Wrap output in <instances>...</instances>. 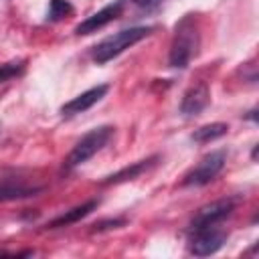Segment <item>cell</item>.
<instances>
[{
	"instance_id": "1",
	"label": "cell",
	"mask_w": 259,
	"mask_h": 259,
	"mask_svg": "<svg viewBox=\"0 0 259 259\" xmlns=\"http://www.w3.org/2000/svg\"><path fill=\"white\" fill-rule=\"evenodd\" d=\"M200 49V32H198V22L194 14H184L176 22L174 38L170 45L168 53V63L174 69H186L190 61L198 55Z\"/></svg>"
},
{
	"instance_id": "2",
	"label": "cell",
	"mask_w": 259,
	"mask_h": 259,
	"mask_svg": "<svg viewBox=\"0 0 259 259\" xmlns=\"http://www.w3.org/2000/svg\"><path fill=\"white\" fill-rule=\"evenodd\" d=\"M152 30H154V26H132V28H123V30H119V32L103 38L101 42H97L93 47V51H91V59L97 65H105L107 61H111L113 57L121 55L132 45H136L142 38H146Z\"/></svg>"
},
{
	"instance_id": "3",
	"label": "cell",
	"mask_w": 259,
	"mask_h": 259,
	"mask_svg": "<svg viewBox=\"0 0 259 259\" xmlns=\"http://www.w3.org/2000/svg\"><path fill=\"white\" fill-rule=\"evenodd\" d=\"M113 127L111 125H99L93 127L91 132H87L69 152V156L65 158V170H73L77 166H81L83 162H87L91 156H95L99 150H103L109 140L113 138Z\"/></svg>"
},
{
	"instance_id": "4",
	"label": "cell",
	"mask_w": 259,
	"mask_h": 259,
	"mask_svg": "<svg viewBox=\"0 0 259 259\" xmlns=\"http://www.w3.org/2000/svg\"><path fill=\"white\" fill-rule=\"evenodd\" d=\"M227 162V152L225 150H214L206 156L200 158V162L196 166H192L184 178H182V186H204L210 180H214L221 170L225 168Z\"/></svg>"
},
{
	"instance_id": "5",
	"label": "cell",
	"mask_w": 259,
	"mask_h": 259,
	"mask_svg": "<svg viewBox=\"0 0 259 259\" xmlns=\"http://www.w3.org/2000/svg\"><path fill=\"white\" fill-rule=\"evenodd\" d=\"M235 206H237V198H233V196L221 198V200H214V202H208V204L200 206L196 210V214L192 217V221H190V231L223 223L227 217L233 214Z\"/></svg>"
},
{
	"instance_id": "6",
	"label": "cell",
	"mask_w": 259,
	"mask_h": 259,
	"mask_svg": "<svg viewBox=\"0 0 259 259\" xmlns=\"http://www.w3.org/2000/svg\"><path fill=\"white\" fill-rule=\"evenodd\" d=\"M225 241H227V233L219 229L217 225L194 229L190 231V253L198 257L212 255L225 245Z\"/></svg>"
},
{
	"instance_id": "7",
	"label": "cell",
	"mask_w": 259,
	"mask_h": 259,
	"mask_svg": "<svg viewBox=\"0 0 259 259\" xmlns=\"http://www.w3.org/2000/svg\"><path fill=\"white\" fill-rule=\"evenodd\" d=\"M107 91H109V85H105V83L95 85V87H91V89H87V91L79 93V95H77V97H73L71 101H67V103L61 107V113H63L65 117H71V115L83 113V111L91 109L95 103H99V101L105 97V93H107Z\"/></svg>"
},
{
	"instance_id": "8",
	"label": "cell",
	"mask_w": 259,
	"mask_h": 259,
	"mask_svg": "<svg viewBox=\"0 0 259 259\" xmlns=\"http://www.w3.org/2000/svg\"><path fill=\"white\" fill-rule=\"evenodd\" d=\"M121 10H123V0H115V2L107 4V6H103L99 12L87 16L81 24H77L75 32H77V34H91V32H97L99 28H103L105 24H109L111 20H115V18L121 14Z\"/></svg>"
},
{
	"instance_id": "9",
	"label": "cell",
	"mask_w": 259,
	"mask_h": 259,
	"mask_svg": "<svg viewBox=\"0 0 259 259\" xmlns=\"http://www.w3.org/2000/svg\"><path fill=\"white\" fill-rule=\"evenodd\" d=\"M208 101H210L208 85L206 83H196L184 93V97L180 101V113H184L186 117H194L208 105Z\"/></svg>"
},
{
	"instance_id": "10",
	"label": "cell",
	"mask_w": 259,
	"mask_h": 259,
	"mask_svg": "<svg viewBox=\"0 0 259 259\" xmlns=\"http://www.w3.org/2000/svg\"><path fill=\"white\" fill-rule=\"evenodd\" d=\"M97 204H99V200H87V202H83V204H79V206H73L71 210H67V212H63L61 217H57L55 221H51L47 227H49V229H59V227L73 225V223L85 219L91 210H95Z\"/></svg>"
},
{
	"instance_id": "11",
	"label": "cell",
	"mask_w": 259,
	"mask_h": 259,
	"mask_svg": "<svg viewBox=\"0 0 259 259\" xmlns=\"http://www.w3.org/2000/svg\"><path fill=\"white\" fill-rule=\"evenodd\" d=\"M156 160H158V156H152V158L134 162L132 166H125V168H121L119 172L107 176V178L103 180V184H117V182H123V180H134V178H138L142 172H146L148 168H152V166L156 164Z\"/></svg>"
},
{
	"instance_id": "12",
	"label": "cell",
	"mask_w": 259,
	"mask_h": 259,
	"mask_svg": "<svg viewBox=\"0 0 259 259\" xmlns=\"http://www.w3.org/2000/svg\"><path fill=\"white\" fill-rule=\"evenodd\" d=\"M229 132V125L227 123H206V125H200L198 130H194L192 134V140L198 142V144H206V142H212L217 138H223L225 134Z\"/></svg>"
},
{
	"instance_id": "13",
	"label": "cell",
	"mask_w": 259,
	"mask_h": 259,
	"mask_svg": "<svg viewBox=\"0 0 259 259\" xmlns=\"http://www.w3.org/2000/svg\"><path fill=\"white\" fill-rule=\"evenodd\" d=\"M36 192H40V188H36V186L0 184V202H6V200H18V198H26V196H34Z\"/></svg>"
},
{
	"instance_id": "14",
	"label": "cell",
	"mask_w": 259,
	"mask_h": 259,
	"mask_svg": "<svg viewBox=\"0 0 259 259\" xmlns=\"http://www.w3.org/2000/svg\"><path fill=\"white\" fill-rule=\"evenodd\" d=\"M71 12H73V6H71L69 0H51L49 12H47V20L57 22V20H63L65 16H69Z\"/></svg>"
},
{
	"instance_id": "15",
	"label": "cell",
	"mask_w": 259,
	"mask_h": 259,
	"mask_svg": "<svg viewBox=\"0 0 259 259\" xmlns=\"http://www.w3.org/2000/svg\"><path fill=\"white\" fill-rule=\"evenodd\" d=\"M24 71V63L22 61H12V63H2L0 65V83L10 81L12 77L20 75Z\"/></svg>"
},
{
	"instance_id": "16",
	"label": "cell",
	"mask_w": 259,
	"mask_h": 259,
	"mask_svg": "<svg viewBox=\"0 0 259 259\" xmlns=\"http://www.w3.org/2000/svg\"><path fill=\"white\" fill-rule=\"evenodd\" d=\"M132 2L140 8H144V10H156L158 6H162L164 0H132Z\"/></svg>"
}]
</instances>
